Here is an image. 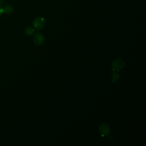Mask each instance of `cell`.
I'll return each mask as SVG.
<instances>
[{"instance_id":"6","label":"cell","mask_w":146,"mask_h":146,"mask_svg":"<svg viewBox=\"0 0 146 146\" xmlns=\"http://www.w3.org/2000/svg\"><path fill=\"white\" fill-rule=\"evenodd\" d=\"M25 34L27 36L32 35L34 33V29L31 26H27L25 29Z\"/></svg>"},{"instance_id":"3","label":"cell","mask_w":146,"mask_h":146,"mask_svg":"<svg viewBox=\"0 0 146 146\" xmlns=\"http://www.w3.org/2000/svg\"><path fill=\"white\" fill-rule=\"evenodd\" d=\"M99 132L102 137L108 135L110 132V126L106 123H102L99 127Z\"/></svg>"},{"instance_id":"8","label":"cell","mask_w":146,"mask_h":146,"mask_svg":"<svg viewBox=\"0 0 146 146\" xmlns=\"http://www.w3.org/2000/svg\"><path fill=\"white\" fill-rule=\"evenodd\" d=\"M2 14H3V8L0 5V17L2 15Z\"/></svg>"},{"instance_id":"5","label":"cell","mask_w":146,"mask_h":146,"mask_svg":"<svg viewBox=\"0 0 146 146\" xmlns=\"http://www.w3.org/2000/svg\"><path fill=\"white\" fill-rule=\"evenodd\" d=\"M14 11V7L13 6L7 5L3 8V13L6 14H10Z\"/></svg>"},{"instance_id":"4","label":"cell","mask_w":146,"mask_h":146,"mask_svg":"<svg viewBox=\"0 0 146 146\" xmlns=\"http://www.w3.org/2000/svg\"><path fill=\"white\" fill-rule=\"evenodd\" d=\"M44 40L43 35L40 33H36L33 36L34 43L37 46L42 45Z\"/></svg>"},{"instance_id":"2","label":"cell","mask_w":146,"mask_h":146,"mask_svg":"<svg viewBox=\"0 0 146 146\" xmlns=\"http://www.w3.org/2000/svg\"><path fill=\"white\" fill-rule=\"evenodd\" d=\"M33 25L35 29L40 30L42 29L44 26V19L40 17H36L33 21Z\"/></svg>"},{"instance_id":"7","label":"cell","mask_w":146,"mask_h":146,"mask_svg":"<svg viewBox=\"0 0 146 146\" xmlns=\"http://www.w3.org/2000/svg\"><path fill=\"white\" fill-rule=\"evenodd\" d=\"M119 78H120V76H119V74H117V72H113L110 76V79H111L112 82H113V83L116 82L117 80H119Z\"/></svg>"},{"instance_id":"1","label":"cell","mask_w":146,"mask_h":146,"mask_svg":"<svg viewBox=\"0 0 146 146\" xmlns=\"http://www.w3.org/2000/svg\"><path fill=\"white\" fill-rule=\"evenodd\" d=\"M125 63L121 59H116L111 63V68L113 71H119L124 67Z\"/></svg>"}]
</instances>
